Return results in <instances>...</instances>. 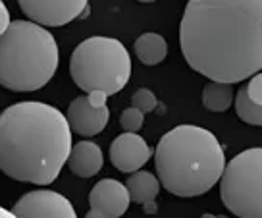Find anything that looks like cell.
Masks as SVG:
<instances>
[{"label":"cell","mask_w":262,"mask_h":218,"mask_svg":"<svg viewBox=\"0 0 262 218\" xmlns=\"http://www.w3.org/2000/svg\"><path fill=\"white\" fill-rule=\"evenodd\" d=\"M183 58L218 83L262 70V0H189L180 24Z\"/></svg>","instance_id":"obj_1"},{"label":"cell","mask_w":262,"mask_h":218,"mask_svg":"<svg viewBox=\"0 0 262 218\" xmlns=\"http://www.w3.org/2000/svg\"><path fill=\"white\" fill-rule=\"evenodd\" d=\"M72 147L70 122L56 106L24 101L0 114V170L8 178L49 186Z\"/></svg>","instance_id":"obj_2"},{"label":"cell","mask_w":262,"mask_h":218,"mask_svg":"<svg viewBox=\"0 0 262 218\" xmlns=\"http://www.w3.org/2000/svg\"><path fill=\"white\" fill-rule=\"evenodd\" d=\"M226 154L212 131L181 124L164 133L155 151L160 186L178 197L210 191L226 170Z\"/></svg>","instance_id":"obj_3"},{"label":"cell","mask_w":262,"mask_h":218,"mask_svg":"<svg viewBox=\"0 0 262 218\" xmlns=\"http://www.w3.org/2000/svg\"><path fill=\"white\" fill-rule=\"evenodd\" d=\"M60 52L42 25L17 19L0 35V85L10 91H37L58 70Z\"/></svg>","instance_id":"obj_4"},{"label":"cell","mask_w":262,"mask_h":218,"mask_svg":"<svg viewBox=\"0 0 262 218\" xmlns=\"http://www.w3.org/2000/svg\"><path fill=\"white\" fill-rule=\"evenodd\" d=\"M74 83L85 93L102 91L116 95L131 77V58L122 41L112 37H91L75 47L70 60Z\"/></svg>","instance_id":"obj_5"},{"label":"cell","mask_w":262,"mask_h":218,"mask_svg":"<svg viewBox=\"0 0 262 218\" xmlns=\"http://www.w3.org/2000/svg\"><path fill=\"white\" fill-rule=\"evenodd\" d=\"M226 209L239 218H262V147L235 154L220 180Z\"/></svg>","instance_id":"obj_6"},{"label":"cell","mask_w":262,"mask_h":218,"mask_svg":"<svg viewBox=\"0 0 262 218\" xmlns=\"http://www.w3.org/2000/svg\"><path fill=\"white\" fill-rule=\"evenodd\" d=\"M106 98L108 95L102 91H93L83 97L74 98L66 114L72 131L83 137H93L106 128L110 118Z\"/></svg>","instance_id":"obj_7"},{"label":"cell","mask_w":262,"mask_h":218,"mask_svg":"<svg viewBox=\"0 0 262 218\" xmlns=\"http://www.w3.org/2000/svg\"><path fill=\"white\" fill-rule=\"evenodd\" d=\"M29 22L42 27H60L89 14V0H17Z\"/></svg>","instance_id":"obj_8"},{"label":"cell","mask_w":262,"mask_h":218,"mask_svg":"<svg viewBox=\"0 0 262 218\" xmlns=\"http://www.w3.org/2000/svg\"><path fill=\"white\" fill-rule=\"evenodd\" d=\"M12 212L17 218H77L74 205L64 195L50 189L25 193L17 199Z\"/></svg>","instance_id":"obj_9"},{"label":"cell","mask_w":262,"mask_h":218,"mask_svg":"<svg viewBox=\"0 0 262 218\" xmlns=\"http://www.w3.org/2000/svg\"><path fill=\"white\" fill-rule=\"evenodd\" d=\"M150 147L137 133H122L110 145V162L123 174L139 172L150 158Z\"/></svg>","instance_id":"obj_10"},{"label":"cell","mask_w":262,"mask_h":218,"mask_svg":"<svg viewBox=\"0 0 262 218\" xmlns=\"http://www.w3.org/2000/svg\"><path fill=\"white\" fill-rule=\"evenodd\" d=\"M129 203L131 197L125 184L112 178L100 180L89 193L91 209L98 210L104 218H120L129 209Z\"/></svg>","instance_id":"obj_11"},{"label":"cell","mask_w":262,"mask_h":218,"mask_svg":"<svg viewBox=\"0 0 262 218\" xmlns=\"http://www.w3.org/2000/svg\"><path fill=\"white\" fill-rule=\"evenodd\" d=\"M104 164L102 151L97 143L93 141H79L77 145L72 147V153L68 158V166L79 178H91L100 172Z\"/></svg>","instance_id":"obj_12"},{"label":"cell","mask_w":262,"mask_h":218,"mask_svg":"<svg viewBox=\"0 0 262 218\" xmlns=\"http://www.w3.org/2000/svg\"><path fill=\"white\" fill-rule=\"evenodd\" d=\"M125 187L129 191L131 201L145 205V203H150L156 199V195L160 191V180L152 172L139 170V172L129 174V178L125 182Z\"/></svg>","instance_id":"obj_13"},{"label":"cell","mask_w":262,"mask_h":218,"mask_svg":"<svg viewBox=\"0 0 262 218\" xmlns=\"http://www.w3.org/2000/svg\"><path fill=\"white\" fill-rule=\"evenodd\" d=\"M133 49H135V54L143 64L156 66L168 54V43L158 33H143L139 39L135 41Z\"/></svg>","instance_id":"obj_14"},{"label":"cell","mask_w":262,"mask_h":218,"mask_svg":"<svg viewBox=\"0 0 262 218\" xmlns=\"http://www.w3.org/2000/svg\"><path fill=\"white\" fill-rule=\"evenodd\" d=\"M233 103V87L231 83L208 81L203 89V105L210 112H226Z\"/></svg>","instance_id":"obj_15"},{"label":"cell","mask_w":262,"mask_h":218,"mask_svg":"<svg viewBox=\"0 0 262 218\" xmlns=\"http://www.w3.org/2000/svg\"><path fill=\"white\" fill-rule=\"evenodd\" d=\"M235 112L249 126H262V106L249 98L245 87L235 93Z\"/></svg>","instance_id":"obj_16"},{"label":"cell","mask_w":262,"mask_h":218,"mask_svg":"<svg viewBox=\"0 0 262 218\" xmlns=\"http://www.w3.org/2000/svg\"><path fill=\"white\" fill-rule=\"evenodd\" d=\"M156 105H158L156 95L150 89H137L133 93V97H131V106L141 110L143 114L152 112L156 108Z\"/></svg>","instance_id":"obj_17"},{"label":"cell","mask_w":262,"mask_h":218,"mask_svg":"<svg viewBox=\"0 0 262 218\" xmlns=\"http://www.w3.org/2000/svg\"><path fill=\"white\" fill-rule=\"evenodd\" d=\"M143 122H145V114L137 110V108H133V106L123 110L122 116H120V126L127 133H137L143 128Z\"/></svg>","instance_id":"obj_18"},{"label":"cell","mask_w":262,"mask_h":218,"mask_svg":"<svg viewBox=\"0 0 262 218\" xmlns=\"http://www.w3.org/2000/svg\"><path fill=\"white\" fill-rule=\"evenodd\" d=\"M245 91L254 105L262 106V72H258L256 75H253V77L249 80V85L245 87Z\"/></svg>","instance_id":"obj_19"},{"label":"cell","mask_w":262,"mask_h":218,"mask_svg":"<svg viewBox=\"0 0 262 218\" xmlns=\"http://www.w3.org/2000/svg\"><path fill=\"white\" fill-rule=\"evenodd\" d=\"M10 12H8V8H6V4L0 0V35L6 31L10 27Z\"/></svg>","instance_id":"obj_20"},{"label":"cell","mask_w":262,"mask_h":218,"mask_svg":"<svg viewBox=\"0 0 262 218\" xmlns=\"http://www.w3.org/2000/svg\"><path fill=\"white\" fill-rule=\"evenodd\" d=\"M143 209H145V212H150V214H152V212L158 210V207H156L155 201H150V203H145V205H143Z\"/></svg>","instance_id":"obj_21"},{"label":"cell","mask_w":262,"mask_h":218,"mask_svg":"<svg viewBox=\"0 0 262 218\" xmlns=\"http://www.w3.org/2000/svg\"><path fill=\"white\" fill-rule=\"evenodd\" d=\"M0 218H17L12 210L8 209H4V207H0Z\"/></svg>","instance_id":"obj_22"},{"label":"cell","mask_w":262,"mask_h":218,"mask_svg":"<svg viewBox=\"0 0 262 218\" xmlns=\"http://www.w3.org/2000/svg\"><path fill=\"white\" fill-rule=\"evenodd\" d=\"M85 218H104V216H102V214H100V212H98V210L91 209L89 212H87V214H85Z\"/></svg>","instance_id":"obj_23"},{"label":"cell","mask_w":262,"mask_h":218,"mask_svg":"<svg viewBox=\"0 0 262 218\" xmlns=\"http://www.w3.org/2000/svg\"><path fill=\"white\" fill-rule=\"evenodd\" d=\"M201 218H228V216H224V214H218V216L216 214H203Z\"/></svg>","instance_id":"obj_24"},{"label":"cell","mask_w":262,"mask_h":218,"mask_svg":"<svg viewBox=\"0 0 262 218\" xmlns=\"http://www.w3.org/2000/svg\"><path fill=\"white\" fill-rule=\"evenodd\" d=\"M139 2H143V4H148V2H155V0H139Z\"/></svg>","instance_id":"obj_25"}]
</instances>
